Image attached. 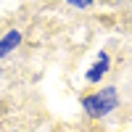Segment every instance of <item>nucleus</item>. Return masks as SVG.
I'll return each instance as SVG.
<instances>
[{
    "label": "nucleus",
    "instance_id": "obj_2",
    "mask_svg": "<svg viewBox=\"0 0 132 132\" xmlns=\"http://www.w3.org/2000/svg\"><path fill=\"white\" fill-rule=\"evenodd\" d=\"M106 69H108V56L101 53V56H98V63L90 69V74H87V79H90V82H98V79L106 74Z\"/></svg>",
    "mask_w": 132,
    "mask_h": 132
},
{
    "label": "nucleus",
    "instance_id": "obj_3",
    "mask_svg": "<svg viewBox=\"0 0 132 132\" xmlns=\"http://www.w3.org/2000/svg\"><path fill=\"white\" fill-rule=\"evenodd\" d=\"M19 40H21V35H19V32H11V35H8L3 42H0V56H5V53L13 48V45H19Z\"/></svg>",
    "mask_w": 132,
    "mask_h": 132
},
{
    "label": "nucleus",
    "instance_id": "obj_4",
    "mask_svg": "<svg viewBox=\"0 0 132 132\" xmlns=\"http://www.w3.org/2000/svg\"><path fill=\"white\" fill-rule=\"evenodd\" d=\"M69 3H74V5H90V0H69Z\"/></svg>",
    "mask_w": 132,
    "mask_h": 132
},
{
    "label": "nucleus",
    "instance_id": "obj_1",
    "mask_svg": "<svg viewBox=\"0 0 132 132\" xmlns=\"http://www.w3.org/2000/svg\"><path fill=\"white\" fill-rule=\"evenodd\" d=\"M116 103H119V101H116V90H114V87L101 90L98 95H90V98H85V101H82L85 111L93 114V116H103V114H108Z\"/></svg>",
    "mask_w": 132,
    "mask_h": 132
}]
</instances>
